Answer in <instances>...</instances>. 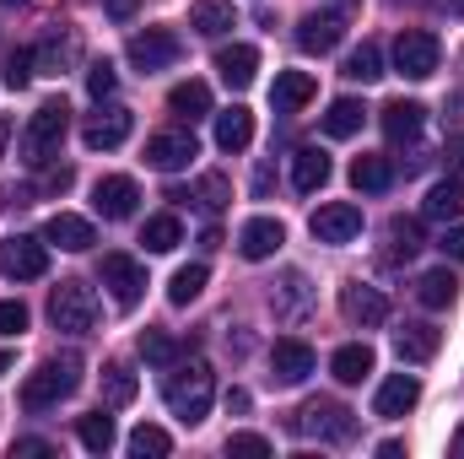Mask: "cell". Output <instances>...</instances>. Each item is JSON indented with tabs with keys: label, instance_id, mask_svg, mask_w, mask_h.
Instances as JSON below:
<instances>
[{
	"label": "cell",
	"instance_id": "cell-1",
	"mask_svg": "<svg viewBox=\"0 0 464 459\" xmlns=\"http://www.w3.org/2000/svg\"><path fill=\"white\" fill-rule=\"evenodd\" d=\"M162 395H168V411H173L184 427H200V422H206V411H211L217 378H211V367H206V362H184V367H173V373H168Z\"/></svg>",
	"mask_w": 464,
	"mask_h": 459
},
{
	"label": "cell",
	"instance_id": "cell-2",
	"mask_svg": "<svg viewBox=\"0 0 464 459\" xmlns=\"http://www.w3.org/2000/svg\"><path fill=\"white\" fill-rule=\"evenodd\" d=\"M76 389H82V356L65 351V356H49L38 373H27L22 405H27V411H49V405H60V400H71Z\"/></svg>",
	"mask_w": 464,
	"mask_h": 459
},
{
	"label": "cell",
	"instance_id": "cell-3",
	"mask_svg": "<svg viewBox=\"0 0 464 459\" xmlns=\"http://www.w3.org/2000/svg\"><path fill=\"white\" fill-rule=\"evenodd\" d=\"M65 130H71V109H65V98H49L38 114L27 119V130H22V141H16L22 162H27V168H44V162L60 151Z\"/></svg>",
	"mask_w": 464,
	"mask_h": 459
},
{
	"label": "cell",
	"instance_id": "cell-4",
	"mask_svg": "<svg viewBox=\"0 0 464 459\" xmlns=\"http://www.w3.org/2000/svg\"><path fill=\"white\" fill-rule=\"evenodd\" d=\"M49 319H54V330H65V336H92V330H98V298H92V287L60 281L54 298H49Z\"/></svg>",
	"mask_w": 464,
	"mask_h": 459
},
{
	"label": "cell",
	"instance_id": "cell-5",
	"mask_svg": "<svg viewBox=\"0 0 464 459\" xmlns=\"http://www.w3.org/2000/svg\"><path fill=\"white\" fill-rule=\"evenodd\" d=\"M292 433H303V438H324V444H346L351 433H356V416H351L341 400H308L292 422H286Z\"/></svg>",
	"mask_w": 464,
	"mask_h": 459
},
{
	"label": "cell",
	"instance_id": "cell-6",
	"mask_svg": "<svg viewBox=\"0 0 464 459\" xmlns=\"http://www.w3.org/2000/svg\"><path fill=\"white\" fill-rule=\"evenodd\" d=\"M438 60H443V44H438L432 33L411 27V33L394 38V71H400L405 82H427V76L438 71Z\"/></svg>",
	"mask_w": 464,
	"mask_h": 459
},
{
	"label": "cell",
	"instance_id": "cell-7",
	"mask_svg": "<svg viewBox=\"0 0 464 459\" xmlns=\"http://www.w3.org/2000/svg\"><path fill=\"white\" fill-rule=\"evenodd\" d=\"M0 270H5L11 281H38V276L49 270V243L33 238V232H11V238L0 243Z\"/></svg>",
	"mask_w": 464,
	"mask_h": 459
},
{
	"label": "cell",
	"instance_id": "cell-8",
	"mask_svg": "<svg viewBox=\"0 0 464 459\" xmlns=\"http://www.w3.org/2000/svg\"><path fill=\"white\" fill-rule=\"evenodd\" d=\"M98 276H103V287H109V298H114L119 308H135L146 298V265L130 259V254H103Z\"/></svg>",
	"mask_w": 464,
	"mask_h": 459
},
{
	"label": "cell",
	"instance_id": "cell-9",
	"mask_svg": "<svg viewBox=\"0 0 464 459\" xmlns=\"http://www.w3.org/2000/svg\"><path fill=\"white\" fill-rule=\"evenodd\" d=\"M124 54H130V65H135V71H146V76H151V71H168V65L184 54V44H179L168 27H146V33H135V38H130V49H124Z\"/></svg>",
	"mask_w": 464,
	"mask_h": 459
},
{
	"label": "cell",
	"instance_id": "cell-10",
	"mask_svg": "<svg viewBox=\"0 0 464 459\" xmlns=\"http://www.w3.org/2000/svg\"><path fill=\"white\" fill-rule=\"evenodd\" d=\"M195 135H184V130H162V135H151L146 141V162L157 168V173H179V168H189L195 162Z\"/></svg>",
	"mask_w": 464,
	"mask_h": 459
},
{
	"label": "cell",
	"instance_id": "cell-11",
	"mask_svg": "<svg viewBox=\"0 0 464 459\" xmlns=\"http://www.w3.org/2000/svg\"><path fill=\"white\" fill-rule=\"evenodd\" d=\"M341 314H346L351 325H362V330H378V325H389V298L378 287L351 281L346 292H341Z\"/></svg>",
	"mask_w": 464,
	"mask_h": 459
},
{
	"label": "cell",
	"instance_id": "cell-12",
	"mask_svg": "<svg viewBox=\"0 0 464 459\" xmlns=\"http://www.w3.org/2000/svg\"><path fill=\"white\" fill-rule=\"evenodd\" d=\"M308 228H314L319 243H351V238L362 232V211H356L351 200H330V206H319V211H314V222H308Z\"/></svg>",
	"mask_w": 464,
	"mask_h": 459
},
{
	"label": "cell",
	"instance_id": "cell-13",
	"mask_svg": "<svg viewBox=\"0 0 464 459\" xmlns=\"http://www.w3.org/2000/svg\"><path fill=\"white\" fill-rule=\"evenodd\" d=\"M341 38H346V16H335V11H314V16L297 22V49L303 54H330Z\"/></svg>",
	"mask_w": 464,
	"mask_h": 459
},
{
	"label": "cell",
	"instance_id": "cell-14",
	"mask_svg": "<svg viewBox=\"0 0 464 459\" xmlns=\"http://www.w3.org/2000/svg\"><path fill=\"white\" fill-rule=\"evenodd\" d=\"M416 400H421V378H416V373H394V378H383V384H378V400H372V416H383V422H394V416H405V411H416Z\"/></svg>",
	"mask_w": 464,
	"mask_h": 459
},
{
	"label": "cell",
	"instance_id": "cell-15",
	"mask_svg": "<svg viewBox=\"0 0 464 459\" xmlns=\"http://www.w3.org/2000/svg\"><path fill=\"white\" fill-rule=\"evenodd\" d=\"M308 373H314V346L308 341H292V336H286V341L270 346V378H276V384L292 389V384H303Z\"/></svg>",
	"mask_w": 464,
	"mask_h": 459
},
{
	"label": "cell",
	"instance_id": "cell-16",
	"mask_svg": "<svg viewBox=\"0 0 464 459\" xmlns=\"http://www.w3.org/2000/svg\"><path fill=\"white\" fill-rule=\"evenodd\" d=\"M135 200H140V190H135V179H98V190H92V206H98V217L103 222H124V217H135Z\"/></svg>",
	"mask_w": 464,
	"mask_h": 459
},
{
	"label": "cell",
	"instance_id": "cell-17",
	"mask_svg": "<svg viewBox=\"0 0 464 459\" xmlns=\"http://www.w3.org/2000/svg\"><path fill=\"white\" fill-rule=\"evenodd\" d=\"M130 130H135V114L130 109H103V114L87 119V130H82V141L92 146V151H114L130 141Z\"/></svg>",
	"mask_w": 464,
	"mask_h": 459
},
{
	"label": "cell",
	"instance_id": "cell-18",
	"mask_svg": "<svg viewBox=\"0 0 464 459\" xmlns=\"http://www.w3.org/2000/svg\"><path fill=\"white\" fill-rule=\"evenodd\" d=\"M281 243H286V228L276 217H254V222H243V232H237V254L243 259H270Z\"/></svg>",
	"mask_w": 464,
	"mask_h": 459
},
{
	"label": "cell",
	"instance_id": "cell-19",
	"mask_svg": "<svg viewBox=\"0 0 464 459\" xmlns=\"http://www.w3.org/2000/svg\"><path fill=\"white\" fill-rule=\"evenodd\" d=\"M44 243H60V249L82 254V249H92V243H98V232H92L87 217H76V211H54V217L44 222Z\"/></svg>",
	"mask_w": 464,
	"mask_h": 459
},
{
	"label": "cell",
	"instance_id": "cell-20",
	"mask_svg": "<svg viewBox=\"0 0 464 459\" xmlns=\"http://www.w3.org/2000/svg\"><path fill=\"white\" fill-rule=\"evenodd\" d=\"M421 124H427V109H421V103H411V98H389V103H383V135H389L394 146H400V141H416Z\"/></svg>",
	"mask_w": 464,
	"mask_h": 459
},
{
	"label": "cell",
	"instance_id": "cell-21",
	"mask_svg": "<svg viewBox=\"0 0 464 459\" xmlns=\"http://www.w3.org/2000/svg\"><path fill=\"white\" fill-rule=\"evenodd\" d=\"M314 76L308 71H281L276 76V87H270V103H276V114H297L303 103H314Z\"/></svg>",
	"mask_w": 464,
	"mask_h": 459
},
{
	"label": "cell",
	"instance_id": "cell-22",
	"mask_svg": "<svg viewBox=\"0 0 464 459\" xmlns=\"http://www.w3.org/2000/svg\"><path fill=\"white\" fill-rule=\"evenodd\" d=\"M292 184H297V195L324 190V184H330V157H324L319 146H303V151L292 157Z\"/></svg>",
	"mask_w": 464,
	"mask_h": 459
},
{
	"label": "cell",
	"instance_id": "cell-23",
	"mask_svg": "<svg viewBox=\"0 0 464 459\" xmlns=\"http://www.w3.org/2000/svg\"><path fill=\"white\" fill-rule=\"evenodd\" d=\"M217 71H222V82H227V87L243 93V87L254 82V71H259V49H254V44H232V49L217 54Z\"/></svg>",
	"mask_w": 464,
	"mask_h": 459
},
{
	"label": "cell",
	"instance_id": "cell-24",
	"mask_svg": "<svg viewBox=\"0 0 464 459\" xmlns=\"http://www.w3.org/2000/svg\"><path fill=\"white\" fill-rule=\"evenodd\" d=\"M421 217H432V222H459L464 217V179H443V184H432Z\"/></svg>",
	"mask_w": 464,
	"mask_h": 459
},
{
	"label": "cell",
	"instance_id": "cell-25",
	"mask_svg": "<svg viewBox=\"0 0 464 459\" xmlns=\"http://www.w3.org/2000/svg\"><path fill=\"white\" fill-rule=\"evenodd\" d=\"M438 330L432 325H405V330H394V351H400V362H432L438 356Z\"/></svg>",
	"mask_w": 464,
	"mask_h": 459
},
{
	"label": "cell",
	"instance_id": "cell-26",
	"mask_svg": "<svg viewBox=\"0 0 464 459\" xmlns=\"http://www.w3.org/2000/svg\"><path fill=\"white\" fill-rule=\"evenodd\" d=\"M351 184H356L362 195H383V190L394 184V168H389V157H372V151H362V157L351 162Z\"/></svg>",
	"mask_w": 464,
	"mask_h": 459
},
{
	"label": "cell",
	"instance_id": "cell-27",
	"mask_svg": "<svg viewBox=\"0 0 464 459\" xmlns=\"http://www.w3.org/2000/svg\"><path fill=\"white\" fill-rule=\"evenodd\" d=\"M248 141H254V114L243 103H232L227 114H217V146L222 151H243Z\"/></svg>",
	"mask_w": 464,
	"mask_h": 459
},
{
	"label": "cell",
	"instance_id": "cell-28",
	"mask_svg": "<svg viewBox=\"0 0 464 459\" xmlns=\"http://www.w3.org/2000/svg\"><path fill=\"white\" fill-rule=\"evenodd\" d=\"M308 298H314V292H308V276H303V270H286V276H281V287L270 292V303H276V314H281V319H297V314L308 308Z\"/></svg>",
	"mask_w": 464,
	"mask_h": 459
},
{
	"label": "cell",
	"instance_id": "cell-29",
	"mask_svg": "<svg viewBox=\"0 0 464 459\" xmlns=\"http://www.w3.org/2000/svg\"><path fill=\"white\" fill-rule=\"evenodd\" d=\"M330 373H335L341 384H362V378L372 373V346H362V341L341 346V351L330 356Z\"/></svg>",
	"mask_w": 464,
	"mask_h": 459
},
{
	"label": "cell",
	"instance_id": "cell-30",
	"mask_svg": "<svg viewBox=\"0 0 464 459\" xmlns=\"http://www.w3.org/2000/svg\"><path fill=\"white\" fill-rule=\"evenodd\" d=\"M168 109L179 119H206L211 114V87H206V82H179V87L168 93Z\"/></svg>",
	"mask_w": 464,
	"mask_h": 459
},
{
	"label": "cell",
	"instance_id": "cell-31",
	"mask_svg": "<svg viewBox=\"0 0 464 459\" xmlns=\"http://www.w3.org/2000/svg\"><path fill=\"white\" fill-rule=\"evenodd\" d=\"M189 27L206 33V38H222L232 27V5L227 0H195V5H189Z\"/></svg>",
	"mask_w": 464,
	"mask_h": 459
},
{
	"label": "cell",
	"instance_id": "cell-32",
	"mask_svg": "<svg viewBox=\"0 0 464 459\" xmlns=\"http://www.w3.org/2000/svg\"><path fill=\"white\" fill-rule=\"evenodd\" d=\"M206 276H211L206 265H184V270H173V281H168V303H173V308H189V303L206 292Z\"/></svg>",
	"mask_w": 464,
	"mask_h": 459
},
{
	"label": "cell",
	"instance_id": "cell-33",
	"mask_svg": "<svg viewBox=\"0 0 464 459\" xmlns=\"http://www.w3.org/2000/svg\"><path fill=\"white\" fill-rule=\"evenodd\" d=\"M416 298H421L427 308H449V303L459 298V281H454V270H427V276L416 281Z\"/></svg>",
	"mask_w": 464,
	"mask_h": 459
},
{
	"label": "cell",
	"instance_id": "cell-34",
	"mask_svg": "<svg viewBox=\"0 0 464 459\" xmlns=\"http://www.w3.org/2000/svg\"><path fill=\"white\" fill-rule=\"evenodd\" d=\"M76 438H82V449H92V454H109V449H114V416H103V411L82 416V422H76Z\"/></svg>",
	"mask_w": 464,
	"mask_h": 459
},
{
	"label": "cell",
	"instance_id": "cell-35",
	"mask_svg": "<svg viewBox=\"0 0 464 459\" xmlns=\"http://www.w3.org/2000/svg\"><path fill=\"white\" fill-rule=\"evenodd\" d=\"M362 114H367V109H362L356 98H335L330 114H324V135H335V141L356 135V130H362Z\"/></svg>",
	"mask_w": 464,
	"mask_h": 459
},
{
	"label": "cell",
	"instance_id": "cell-36",
	"mask_svg": "<svg viewBox=\"0 0 464 459\" xmlns=\"http://www.w3.org/2000/svg\"><path fill=\"white\" fill-rule=\"evenodd\" d=\"M341 71H346L351 82H362V87H367V82H378V76H383V49H378V44H362V49H351Z\"/></svg>",
	"mask_w": 464,
	"mask_h": 459
},
{
	"label": "cell",
	"instance_id": "cell-37",
	"mask_svg": "<svg viewBox=\"0 0 464 459\" xmlns=\"http://www.w3.org/2000/svg\"><path fill=\"white\" fill-rule=\"evenodd\" d=\"M135 400V373L124 362H109L103 367V405H130Z\"/></svg>",
	"mask_w": 464,
	"mask_h": 459
},
{
	"label": "cell",
	"instance_id": "cell-38",
	"mask_svg": "<svg viewBox=\"0 0 464 459\" xmlns=\"http://www.w3.org/2000/svg\"><path fill=\"white\" fill-rule=\"evenodd\" d=\"M130 454L135 459H162V454H173V438H168L162 427H146V422H140V427L130 433Z\"/></svg>",
	"mask_w": 464,
	"mask_h": 459
},
{
	"label": "cell",
	"instance_id": "cell-39",
	"mask_svg": "<svg viewBox=\"0 0 464 459\" xmlns=\"http://www.w3.org/2000/svg\"><path fill=\"white\" fill-rule=\"evenodd\" d=\"M179 238H184L179 217H151V222H146V232H140V243H146L151 254H168V249H179Z\"/></svg>",
	"mask_w": 464,
	"mask_h": 459
},
{
	"label": "cell",
	"instance_id": "cell-40",
	"mask_svg": "<svg viewBox=\"0 0 464 459\" xmlns=\"http://www.w3.org/2000/svg\"><path fill=\"white\" fill-rule=\"evenodd\" d=\"M421 243H427V232H421L416 217H394V222H389V249H394V254H405V259H411Z\"/></svg>",
	"mask_w": 464,
	"mask_h": 459
},
{
	"label": "cell",
	"instance_id": "cell-41",
	"mask_svg": "<svg viewBox=\"0 0 464 459\" xmlns=\"http://www.w3.org/2000/svg\"><path fill=\"white\" fill-rule=\"evenodd\" d=\"M140 356H146L151 367H173V362H179V341L162 336V330H146V336H140Z\"/></svg>",
	"mask_w": 464,
	"mask_h": 459
},
{
	"label": "cell",
	"instance_id": "cell-42",
	"mask_svg": "<svg viewBox=\"0 0 464 459\" xmlns=\"http://www.w3.org/2000/svg\"><path fill=\"white\" fill-rule=\"evenodd\" d=\"M33 54H38L44 71H60L65 60H76V38H71V33H54V38H49L44 49H33Z\"/></svg>",
	"mask_w": 464,
	"mask_h": 459
},
{
	"label": "cell",
	"instance_id": "cell-43",
	"mask_svg": "<svg viewBox=\"0 0 464 459\" xmlns=\"http://www.w3.org/2000/svg\"><path fill=\"white\" fill-rule=\"evenodd\" d=\"M33 76H38V54H33V49H16V54L5 60V87H11V93H22Z\"/></svg>",
	"mask_w": 464,
	"mask_h": 459
},
{
	"label": "cell",
	"instance_id": "cell-44",
	"mask_svg": "<svg viewBox=\"0 0 464 459\" xmlns=\"http://www.w3.org/2000/svg\"><path fill=\"white\" fill-rule=\"evenodd\" d=\"M114 87H119L114 65H109V60H92V65H87V93H92V98H109Z\"/></svg>",
	"mask_w": 464,
	"mask_h": 459
},
{
	"label": "cell",
	"instance_id": "cell-45",
	"mask_svg": "<svg viewBox=\"0 0 464 459\" xmlns=\"http://www.w3.org/2000/svg\"><path fill=\"white\" fill-rule=\"evenodd\" d=\"M200 206H206V211H222V206H227V179H222V173H206V179H200Z\"/></svg>",
	"mask_w": 464,
	"mask_h": 459
},
{
	"label": "cell",
	"instance_id": "cell-46",
	"mask_svg": "<svg viewBox=\"0 0 464 459\" xmlns=\"http://www.w3.org/2000/svg\"><path fill=\"white\" fill-rule=\"evenodd\" d=\"M227 454L265 459V454H270V438H259V433H232V438H227Z\"/></svg>",
	"mask_w": 464,
	"mask_h": 459
},
{
	"label": "cell",
	"instance_id": "cell-47",
	"mask_svg": "<svg viewBox=\"0 0 464 459\" xmlns=\"http://www.w3.org/2000/svg\"><path fill=\"white\" fill-rule=\"evenodd\" d=\"M22 330H27V308L0 298V336H22Z\"/></svg>",
	"mask_w": 464,
	"mask_h": 459
},
{
	"label": "cell",
	"instance_id": "cell-48",
	"mask_svg": "<svg viewBox=\"0 0 464 459\" xmlns=\"http://www.w3.org/2000/svg\"><path fill=\"white\" fill-rule=\"evenodd\" d=\"M71 179H76L71 168H49V173H44V195H60V190H71Z\"/></svg>",
	"mask_w": 464,
	"mask_h": 459
},
{
	"label": "cell",
	"instance_id": "cell-49",
	"mask_svg": "<svg viewBox=\"0 0 464 459\" xmlns=\"http://www.w3.org/2000/svg\"><path fill=\"white\" fill-rule=\"evenodd\" d=\"M443 254L464 265V228H449V232H443Z\"/></svg>",
	"mask_w": 464,
	"mask_h": 459
},
{
	"label": "cell",
	"instance_id": "cell-50",
	"mask_svg": "<svg viewBox=\"0 0 464 459\" xmlns=\"http://www.w3.org/2000/svg\"><path fill=\"white\" fill-rule=\"evenodd\" d=\"M103 11H109L114 22H130V16L140 11V0H103Z\"/></svg>",
	"mask_w": 464,
	"mask_h": 459
},
{
	"label": "cell",
	"instance_id": "cell-51",
	"mask_svg": "<svg viewBox=\"0 0 464 459\" xmlns=\"http://www.w3.org/2000/svg\"><path fill=\"white\" fill-rule=\"evenodd\" d=\"M16 454H54V449H49L44 438H22V444H16Z\"/></svg>",
	"mask_w": 464,
	"mask_h": 459
},
{
	"label": "cell",
	"instance_id": "cell-52",
	"mask_svg": "<svg viewBox=\"0 0 464 459\" xmlns=\"http://www.w3.org/2000/svg\"><path fill=\"white\" fill-rule=\"evenodd\" d=\"M227 411H248V389H232V395H227Z\"/></svg>",
	"mask_w": 464,
	"mask_h": 459
},
{
	"label": "cell",
	"instance_id": "cell-53",
	"mask_svg": "<svg viewBox=\"0 0 464 459\" xmlns=\"http://www.w3.org/2000/svg\"><path fill=\"white\" fill-rule=\"evenodd\" d=\"M11 130H16V124H11V119H0V162H5V146H11Z\"/></svg>",
	"mask_w": 464,
	"mask_h": 459
},
{
	"label": "cell",
	"instance_id": "cell-54",
	"mask_svg": "<svg viewBox=\"0 0 464 459\" xmlns=\"http://www.w3.org/2000/svg\"><path fill=\"white\" fill-rule=\"evenodd\" d=\"M330 5H335V16H351V11H356L362 0H330Z\"/></svg>",
	"mask_w": 464,
	"mask_h": 459
},
{
	"label": "cell",
	"instance_id": "cell-55",
	"mask_svg": "<svg viewBox=\"0 0 464 459\" xmlns=\"http://www.w3.org/2000/svg\"><path fill=\"white\" fill-rule=\"evenodd\" d=\"M5 373H11V351H0V378H5Z\"/></svg>",
	"mask_w": 464,
	"mask_h": 459
},
{
	"label": "cell",
	"instance_id": "cell-56",
	"mask_svg": "<svg viewBox=\"0 0 464 459\" xmlns=\"http://www.w3.org/2000/svg\"><path fill=\"white\" fill-rule=\"evenodd\" d=\"M443 5H454V11H464V0H443Z\"/></svg>",
	"mask_w": 464,
	"mask_h": 459
},
{
	"label": "cell",
	"instance_id": "cell-57",
	"mask_svg": "<svg viewBox=\"0 0 464 459\" xmlns=\"http://www.w3.org/2000/svg\"><path fill=\"white\" fill-rule=\"evenodd\" d=\"M454 449H459V454H464V427H459V444H454Z\"/></svg>",
	"mask_w": 464,
	"mask_h": 459
},
{
	"label": "cell",
	"instance_id": "cell-58",
	"mask_svg": "<svg viewBox=\"0 0 464 459\" xmlns=\"http://www.w3.org/2000/svg\"><path fill=\"white\" fill-rule=\"evenodd\" d=\"M0 5H27V0H0Z\"/></svg>",
	"mask_w": 464,
	"mask_h": 459
}]
</instances>
